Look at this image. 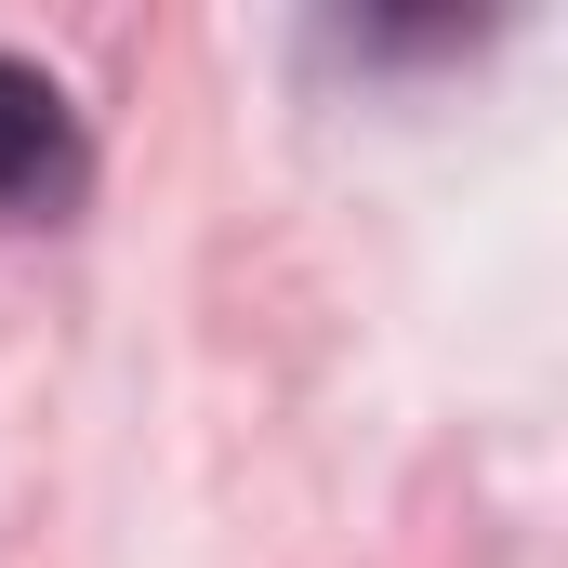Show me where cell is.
Segmentation results:
<instances>
[{"label":"cell","instance_id":"obj_1","mask_svg":"<svg viewBox=\"0 0 568 568\" xmlns=\"http://www.w3.org/2000/svg\"><path fill=\"white\" fill-rule=\"evenodd\" d=\"M80 185V133H67V93L40 67H0V212H40Z\"/></svg>","mask_w":568,"mask_h":568}]
</instances>
